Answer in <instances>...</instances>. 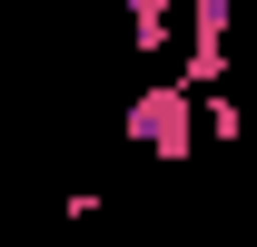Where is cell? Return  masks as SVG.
Instances as JSON below:
<instances>
[{"label": "cell", "mask_w": 257, "mask_h": 247, "mask_svg": "<svg viewBox=\"0 0 257 247\" xmlns=\"http://www.w3.org/2000/svg\"><path fill=\"white\" fill-rule=\"evenodd\" d=\"M128 139H139L149 158H168V168H178V158L198 149V89H188V79L139 89V99H128Z\"/></svg>", "instance_id": "obj_1"}, {"label": "cell", "mask_w": 257, "mask_h": 247, "mask_svg": "<svg viewBox=\"0 0 257 247\" xmlns=\"http://www.w3.org/2000/svg\"><path fill=\"white\" fill-rule=\"evenodd\" d=\"M227 69V0H198V30H188V69H178V79H188L198 99H208V79H218Z\"/></svg>", "instance_id": "obj_2"}, {"label": "cell", "mask_w": 257, "mask_h": 247, "mask_svg": "<svg viewBox=\"0 0 257 247\" xmlns=\"http://www.w3.org/2000/svg\"><path fill=\"white\" fill-rule=\"evenodd\" d=\"M168 20H178V0H128V50H168Z\"/></svg>", "instance_id": "obj_3"}, {"label": "cell", "mask_w": 257, "mask_h": 247, "mask_svg": "<svg viewBox=\"0 0 257 247\" xmlns=\"http://www.w3.org/2000/svg\"><path fill=\"white\" fill-rule=\"evenodd\" d=\"M0 247H10V237H0Z\"/></svg>", "instance_id": "obj_4"}]
</instances>
